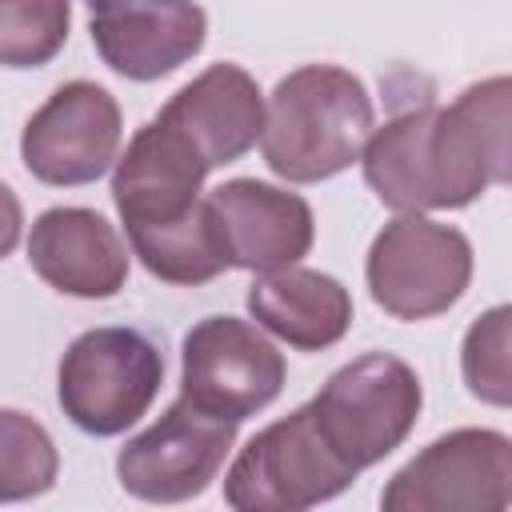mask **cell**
Masks as SVG:
<instances>
[{
    "label": "cell",
    "mask_w": 512,
    "mask_h": 512,
    "mask_svg": "<svg viewBox=\"0 0 512 512\" xmlns=\"http://www.w3.org/2000/svg\"><path fill=\"white\" fill-rule=\"evenodd\" d=\"M308 408L336 456L364 472L408 440L424 408V388L412 364L400 356L364 352L336 368Z\"/></svg>",
    "instance_id": "277c9868"
},
{
    "label": "cell",
    "mask_w": 512,
    "mask_h": 512,
    "mask_svg": "<svg viewBox=\"0 0 512 512\" xmlns=\"http://www.w3.org/2000/svg\"><path fill=\"white\" fill-rule=\"evenodd\" d=\"M512 84L488 76L452 104H412L368 132L360 168L392 212L464 208L508 180Z\"/></svg>",
    "instance_id": "6da1fadb"
},
{
    "label": "cell",
    "mask_w": 512,
    "mask_h": 512,
    "mask_svg": "<svg viewBox=\"0 0 512 512\" xmlns=\"http://www.w3.org/2000/svg\"><path fill=\"white\" fill-rule=\"evenodd\" d=\"M236 444V424L176 396L164 416L132 436L116 456L120 488L148 504H180L200 496L224 468Z\"/></svg>",
    "instance_id": "30bf717a"
},
{
    "label": "cell",
    "mask_w": 512,
    "mask_h": 512,
    "mask_svg": "<svg viewBox=\"0 0 512 512\" xmlns=\"http://www.w3.org/2000/svg\"><path fill=\"white\" fill-rule=\"evenodd\" d=\"M212 168L160 116H152L116 156L112 200L140 264L164 284H208L228 272L208 204L200 196Z\"/></svg>",
    "instance_id": "7a4b0ae2"
},
{
    "label": "cell",
    "mask_w": 512,
    "mask_h": 512,
    "mask_svg": "<svg viewBox=\"0 0 512 512\" xmlns=\"http://www.w3.org/2000/svg\"><path fill=\"white\" fill-rule=\"evenodd\" d=\"M360 472L336 456L308 404L256 432L224 472V500L236 512H300L340 496Z\"/></svg>",
    "instance_id": "8992f818"
},
{
    "label": "cell",
    "mask_w": 512,
    "mask_h": 512,
    "mask_svg": "<svg viewBox=\"0 0 512 512\" xmlns=\"http://www.w3.org/2000/svg\"><path fill=\"white\" fill-rule=\"evenodd\" d=\"M20 232H24V208H20L16 192L0 180V260L20 244Z\"/></svg>",
    "instance_id": "ffe728a7"
},
{
    "label": "cell",
    "mask_w": 512,
    "mask_h": 512,
    "mask_svg": "<svg viewBox=\"0 0 512 512\" xmlns=\"http://www.w3.org/2000/svg\"><path fill=\"white\" fill-rule=\"evenodd\" d=\"M88 12L100 60L128 80L176 72L208 36V16L196 0H88Z\"/></svg>",
    "instance_id": "4fadbf2b"
},
{
    "label": "cell",
    "mask_w": 512,
    "mask_h": 512,
    "mask_svg": "<svg viewBox=\"0 0 512 512\" xmlns=\"http://www.w3.org/2000/svg\"><path fill=\"white\" fill-rule=\"evenodd\" d=\"M204 204L228 268L272 272L284 264H300L316 240L308 200L252 176H236L212 188Z\"/></svg>",
    "instance_id": "7c38bea8"
},
{
    "label": "cell",
    "mask_w": 512,
    "mask_h": 512,
    "mask_svg": "<svg viewBox=\"0 0 512 512\" xmlns=\"http://www.w3.org/2000/svg\"><path fill=\"white\" fill-rule=\"evenodd\" d=\"M32 272L80 300H108L128 280V248L120 232L92 208H48L28 236Z\"/></svg>",
    "instance_id": "5bb4252c"
},
{
    "label": "cell",
    "mask_w": 512,
    "mask_h": 512,
    "mask_svg": "<svg viewBox=\"0 0 512 512\" xmlns=\"http://www.w3.org/2000/svg\"><path fill=\"white\" fill-rule=\"evenodd\" d=\"M512 504V440L456 428L416 452L380 492L384 512H504Z\"/></svg>",
    "instance_id": "ba28073f"
},
{
    "label": "cell",
    "mask_w": 512,
    "mask_h": 512,
    "mask_svg": "<svg viewBox=\"0 0 512 512\" xmlns=\"http://www.w3.org/2000/svg\"><path fill=\"white\" fill-rule=\"evenodd\" d=\"M376 308L396 320H428L448 312L472 284V244L460 228L400 212L388 220L364 260Z\"/></svg>",
    "instance_id": "52a82bcc"
},
{
    "label": "cell",
    "mask_w": 512,
    "mask_h": 512,
    "mask_svg": "<svg viewBox=\"0 0 512 512\" xmlns=\"http://www.w3.org/2000/svg\"><path fill=\"white\" fill-rule=\"evenodd\" d=\"M60 456L40 420L0 408V504L44 496L56 484Z\"/></svg>",
    "instance_id": "e0dca14e"
},
{
    "label": "cell",
    "mask_w": 512,
    "mask_h": 512,
    "mask_svg": "<svg viewBox=\"0 0 512 512\" xmlns=\"http://www.w3.org/2000/svg\"><path fill=\"white\" fill-rule=\"evenodd\" d=\"M164 380L160 348L136 328H88L60 356L56 400L88 436L128 432L156 400Z\"/></svg>",
    "instance_id": "5b68a950"
},
{
    "label": "cell",
    "mask_w": 512,
    "mask_h": 512,
    "mask_svg": "<svg viewBox=\"0 0 512 512\" xmlns=\"http://www.w3.org/2000/svg\"><path fill=\"white\" fill-rule=\"evenodd\" d=\"M284 388L280 348L236 316H204L180 344V396L232 424L268 408Z\"/></svg>",
    "instance_id": "9c48e42d"
},
{
    "label": "cell",
    "mask_w": 512,
    "mask_h": 512,
    "mask_svg": "<svg viewBox=\"0 0 512 512\" xmlns=\"http://www.w3.org/2000/svg\"><path fill=\"white\" fill-rule=\"evenodd\" d=\"M156 116L172 124L204 156L208 168H220L240 160L260 140L264 96L240 64H212L188 80Z\"/></svg>",
    "instance_id": "9a60e30c"
},
{
    "label": "cell",
    "mask_w": 512,
    "mask_h": 512,
    "mask_svg": "<svg viewBox=\"0 0 512 512\" xmlns=\"http://www.w3.org/2000/svg\"><path fill=\"white\" fill-rule=\"evenodd\" d=\"M72 24L68 0H0V64L40 68L48 64Z\"/></svg>",
    "instance_id": "ac0fdd59"
},
{
    "label": "cell",
    "mask_w": 512,
    "mask_h": 512,
    "mask_svg": "<svg viewBox=\"0 0 512 512\" xmlns=\"http://www.w3.org/2000/svg\"><path fill=\"white\" fill-rule=\"evenodd\" d=\"M372 120V96L360 76L340 64H304L264 104V164L288 184L332 180L360 160Z\"/></svg>",
    "instance_id": "3957f363"
},
{
    "label": "cell",
    "mask_w": 512,
    "mask_h": 512,
    "mask_svg": "<svg viewBox=\"0 0 512 512\" xmlns=\"http://www.w3.org/2000/svg\"><path fill=\"white\" fill-rule=\"evenodd\" d=\"M120 136L124 120L116 96L92 80H68L28 116L20 156L40 184L76 188L100 180L116 164Z\"/></svg>",
    "instance_id": "8fae6325"
},
{
    "label": "cell",
    "mask_w": 512,
    "mask_h": 512,
    "mask_svg": "<svg viewBox=\"0 0 512 512\" xmlns=\"http://www.w3.org/2000/svg\"><path fill=\"white\" fill-rule=\"evenodd\" d=\"M508 304L488 308L480 320H472V328L464 332V348H460V372L464 384L476 400L492 404V408H508L512 404V364H508Z\"/></svg>",
    "instance_id": "d6986e66"
},
{
    "label": "cell",
    "mask_w": 512,
    "mask_h": 512,
    "mask_svg": "<svg viewBox=\"0 0 512 512\" xmlns=\"http://www.w3.org/2000/svg\"><path fill=\"white\" fill-rule=\"evenodd\" d=\"M248 312L260 328H268L272 336H280L288 348L300 352L332 348L352 328L348 288L336 276L300 264L256 272L248 288Z\"/></svg>",
    "instance_id": "2e32d148"
}]
</instances>
